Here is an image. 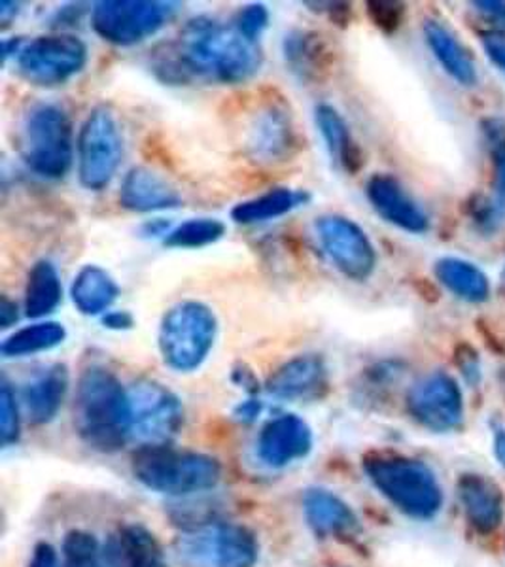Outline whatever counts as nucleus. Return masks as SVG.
I'll return each instance as SVG.
<instances>
[{"mask_svg":"<svg viewBox=\"0 0 505 567\" xmlns=\"http://www.w3.org/2000/svg\"><path fill=\"white\" fill-rule=\"evenodd\" d=\"M264 65L259 44L245 39L234 23L213 16L186 21L175 40L157 45L150 66L163 84L186 85L195 80L237 85L252 80Z\"/></svg>","mask_w":505,"mask_h":567,"instance_id":"f257e3e1","label":"nucleus"},{"mask_svg":"<svg viewBox=\"0 0 505 567\" xmlns=\"http://www.w3.org/2000/svg\"><path fill=\"white\" fill-rule=\"evenodd\" d=\"M74 425L80 439L93 451L109 454L131 441L130 390L103 365H91L80 374Z\"/></svg>","mask_w":505,"mask_h":567,"instance_id":"f03ea898","label":"nucleus"},{"mask_svg":"<svg viewBox=\"0 0 505 567\" xmlns=\"http://www.w3.org/2000/svg\"><path fill=\"white\" fill-rule=\"evenodd\" d=\"M18 150L34 175L45 181L65 178L74 162L71 117L59 104H33L21 120Z\"/></svg>","mask_w":505,"mask_h":567,"instance_id":"7ed1b4c3","label":"nucleus"},{"mask_svg":"<svg viewBox=\"0 0 505 567\" xmlns=\"http://www.w3.org/2000/svg\"><path fill=\"white\" fill-rule=\"evenodd\" d=\"M218 329V317L207 303L186 299L173 305L163 315L157 331L163 363L176 373H194L213 352Z\"/></svg>","mask_w":505,"mask_h":567,"instance_id":"20e7f679","label":"nucleus"},{"mask_svg":"<svg viewBox=\"0 0 505 567\" xmlns=\"http://www.w3.org/2000/svg\"><path fill=\"white\" fill-rule=\"evenodd\" d=\"M133 475L150 491L167 496H192L213 491L220 483L221 470L216 460L205 454L150 446L135 452Z\"/></svg>","mask_w":505,"mask_h":567,"instance_id":"39448f33","label":"nucleus"},{"mask_svg":"<svg viewBox=\"0 0 505 567\" xmlns=\"http://www.w3.org/2000/svg\"><path fill=\"white\" fill-rule=\"evenodd\" d=\"M363 470L395 509L421 520L440 513L443 505L440 483L422 462L400 456H370L363 462Z\"/></svg>","mask_w":505,"mask_h":567,"instance_id":"423d86ee","label":"nucleus"},{"mask_svg":"<svg viewBox=\"0 0 505 567\" xmlns=\"http://www.w3.org/2000/svg\"><path fill=\"white\" fill-rule=\"evenodd\" d=\"M175 556L182 567H254L258 542L239 524H205L176 539Z\"/></svg>","mask_w":505,"mask_h":567,"instance_id":"0eeeda50","label":"nucleus"},{"mask_svg":"<svg viewBox=\"0 0 505 567\" xmlns=\"http://www.w3.org/2000/svg\"><path fill=\"white\" fill-rule=\"evenodd\" d=\"M178 8L165 0H101L91 8V27L104 42L131 48L159 33Z\"/></svg>","mask_w":505,"mask_h":567,"instance_id":"6e6552de","label":"nucleus"},{"mask_svg":"<svg viewBox=\"0 0 505 567\" xmlns=\"http://www.w3.org/2000/svg\"><path fill=\"white\" fill-rule=\"evenodd\" d=\"M79 181L87 192H103L116 178L124 159V135L109 106H95L79 133Z\"/></svg>","mask_w":505,"mask_h":567,"instance_id":"1a4fd4ad","label":"nucleus"},{"mask_svg":"<svg viewBox=\"0 0 505 567\" xmlns=\"http://www.w3.org/2000/svg\"><path fill=\"white\" fill-rule=\"evenodd\" d=\"M16 63L29 84L58 87L84 71L87 45L76 34H44L25 42Z\"/></svg>","mask_w":505,"mask_h":567,"instance_id":"9d476101","label":"nucleus"},{"mask_svg":"<svg viewBox=\"0 0 505 567\" xmlns=\"http://www.w3.org/2000/svg\"><path fill=\"white\" fill-rule=\"evenodd\" d=\"M131 441L138 449L168 446L181 433L184 409L175 393L156 381H138L130 388Z\"/></svg>","mask_w":505,"mask_h":567,"instance_id":"9b49d317","label":"nucleus"},{"mask_svg":"<svg viewBox=\"0 0 505 567\" xmlns=\"http://www.w3.org/2000/svg\"><path fill=\"white\" fill-rule=\"evenodd\" d=\"M317 237L337 271L352 282H365L377 269V250L354 219L326 214L315 224Z\"/></svg>","mask_w":505,"mask_h":567,"instance_id":"f8f14e48","label":"nucleus"},{"mask_svg":"<svg viewBox=\"0 0 505 567\" xmlns=\"http://www.w3.org/2000/svg\"><path fill=\"white\" fill-rule=\"evenodd\" d=\"M411 416L432 432H451L464 416L461 386L443 371L422 377L408 393Z\"/></svg>","mask_w":505,"mask_h":567,"instance_id":"ddd939ff","label":"nucleus"},{"mask_svg":"<svg viewBox=\"0 0 505 567\" xmlns=\"http://www.w3.org/2000/svg\"><path fill=\"white\" fill-rule=\"evenodd\" d=\"M248 154L261 165L290 162L299 150V136L292 112L279 99L259 106L248 130Z\"/></svg>","mask_w":505,"mask_h":567,"instance_id":"4468645a","label":"nucleus"},{"mask_svg":"<svg viewBox=\"0 0 505 567\" xmlns=\"http://www.w3.org/2000/svg\"><path fill=\"white\" fill-rule=\"evenodd\" d=\"M365 195L373 210L390 226L411 235H422L430 229L426 210L395 176L384 173L371 176L365 184Z\"/></svg>","mask_w":505,"mask_h":567,"instance_id":"2eb2a0df","label":"nucleus"},{"mask_svg":"<svg viewBox=\"0 0 505 567\" xmlns=\"http://www.w3.org/2000/svg\"><path fill=\"white\" fill-rule=\"evenodd\" d=\"M481 130L493 165V192L473 203L472 218L481 233L491 235L505 224V122L486 117Z\"/></svg>","mask_w":505,"mask_h":567,"instance_id":"dca6fc26","label":"nucleus"},{"mask_svg":"<svg viewBox=\"0 0 505 567\" xmlns=\"http://www.w3.org/2000/svg\"><path fill=\"white\" fill-rule=\"evenodd\" d=\"M312 430L298 414H280L269 420L258 437V456L275 470L293 464L311 452Z\"/></svg>","mask_w":505,"mask_h":567,"instance_id":"f3484780","label":"nucleus"},{"mask_svg":"<svg viewBox=\"0 0 505 567\" xmlns=\"http://www.w3.org/2000/svg\"><path fill=\"white\" fill-rule=\"evenodd\" d=\"M266 390L275 400H315L328 390V365L318 354L296 355L269 377Z\"/></svg>","mask_w":505,"mask_h":567,"instance_id":"a211bd4d","label":"nucleus"},{"mask_svg":"<svg viewBox=\"0 0 505 567\" xmlns=\"http://www.w3.org/2000/svg\"><path fill=\"white\" fill-rule=\"evenodd\" d=\"M117 199L125 210L138 214L165 213L182 205L181 192L165 176L143 165L127 171Z\"/></svg>","mask_w":505,"mask_h":567,"instance_id":"6ab92c4d","label":"nucleus"},{"mask_svg":"<svg viewBox=\"0 0 505 567\" xmlns=\"http://www.w3.org/2000/svg\"><path fill=\"white\" fill-rule=\"evenodd\" d=\"M285 63L305 84H318L330 76L336 53L328 40L315 31H292L282 40Z\"/></svg>","mask_w":505,"mask_h":567,"instance_id":"aec40b11","label":"nucleus"},{"mask_svg":"<svg viewBox=\"0 0 505 567\" xmlns=\"http://www.w3.org/2000/svg\"><path fill=\"white\" fill-rule=\"evenodd\" d=\"M109 567H168L156 535L141 524H125L103 548Z\"/></svg>","mask_w":505,"mask_h":567,"instance_id":"412c9836","label":"nucleus"},{"mask_svg":"<svg viewBox=\"0 0 505 567\" xmlns=\"http://www.w3.org/2000/svg\"><path fill=\"white\" fill-rule=\"evenodd\" d=\"M69 392V369L55 363L34 374L21 392V403L33 424L42 425L58 416Z\"/></svg>","mask_w":505,"mask_h":567,"instance_id":"4be33fe9","label":"nucleus"},{"mask_svg":"<svg viewBox=\"0 0 505 567\" xmlns=\"http://www.w3.org/2000/svg\"><path fill=\"white\" fill-rule=\"evenodd\" d=\"M422 33L426 40L430 52L434 55L435 61L440 63L441 69L453 78L456 84L464 87H472L477 84V66L472 55L462 44L458 37L449 29L443 21L424 20L422 23Z\"/></svg>","mask_w":505,"mask_h":567,"instance_id":"5701e85b","label":"nucleus"},{"mask_svg":"<svg viewBox=\"0 0 505 567\" xmlns=\"http://www.w3.org/2000/svg\"><path fill=\"white\" fill-rule=\"evenodd\" d=\"M315 125L324 141L326 150L331 162L344 171L347 175L354 176L363 167V154L354 136L350 133L349 123L343 114L331 104H317L315 109Z\"/></svg>","mask_w":505,"mask_h":567,"instance_id":"b1692460","label":"nucleus"},{"mask_svg":"<svg viewBox=\"0 0 505 567\" xmlns=\"http://www.w3.org/2000/svg\"><path fill=\"white\" fill-rule=\"evenodd\" d=\"M120 297V286L99 265H84L71 284V299L80 315L104 317Z\"/></svg>","mask_w":505,"mask_h":567,"instance_id":"393cba45","label":"nucleus"},{"mask_svg":"<svg viewBox=\"0 0 505 567\" xmlns=\"http://www.w3.org/2000/svg\"><path fill=\"white\" fill-rule=\"evenodd\" d=\"M309 200H311V195L305 189L275 187L267 194L240 200L239 205L231 208V219L239 226H258V224H266L271 219L288 216L293 210L305 207Z\"/></svg>","mask_w":505,"mask_h":567,"instance_id":"a878e982","label":"nucleus"},{"mask_svg":"<svg viewBox=\"0 0 505 567\" xmlns=\"http://www.w3.org/2000/svg\"><path fill=\"white\" fill-rule=\"evenodd\" d=\"M307 523L322 537L350 535L358 528V518L349 505L331 492L315 488L303 497Z\"/></svg>","mask_w":505,"mask_h":567,"instance_id":"bb28decb","label":"nucleus"},{"mask_svg":"<svg viewBox=\"0 0 505 567\" xmlns=\"http://www.w3.org/2000/svg\"><path fill=\"white\" fill-rule=\"evenodd\" d=\"M434 275L445 290L466 303L480 305L491 297V280L467 259L445 256L434 265Z\"/></svg>","mask_w":505,"mask_h":567,"instance_id":"cd10ccee","label":"nucleus"},{"mask_svg":"<svg viewBox=\"0 0 505 567\" xmlns=\"http://www.w3.org/2000/svg\"><path fill=\"white\" fill-rule=\"evenodd\" d=\"M461 499L467 518L481 532H493L504 518V497L491 481L466 475L461 481Z\"/></svg>","mask_w":505,"mask_h":567,"instance_id":"c85d7f7f","label":"nucleus"},{"mask_svg":"<svg viewBox=\"0 0 505 567\" xmlns=\"http://www.w3.org/2000/svg\"><path fill=\"white\" fill-rule=\"evenodd\" d=\"M63 301V284L58 267L50 259H40L29 272L25 286V317L42 320L58 310Z\"/></svg>","mask_w":505,"mask_h":567,"instance_id":"c756f323","label":"nucleus"},{"mask_svg":"<svg viewBox=\"0 0 505 567\" xmlns=\"http://www.w3.org/2000/svg\"><path fill=\"white\" fill-rule=\"evenodd\" d=\"M66 341V329L63 323L44 320L33 326L18 329L2 341L0 352L4 358H27L58 349Z\"/></svg>","mask_w":505,"mask_h":567,"instance_id":"7c9ffc66","label":"nucleus"},{"mask_svg":"<svg viewBox=\"0 0 505 567\" xmlns=\"http://www.w3.org/2000/svg\"><path fill=\"white\" fill-rule=\"evenodd\" d=\"M227 227L218 218H192L182 221L181 226L173 227L163 245L176 250H199L205 246L216 245L224 239Z\"/></svg>","mask_w":505,"mask_h":567,"instance_id":"2f4dec72","label":"nucleus"},{"mask_svg":"<svg viewBox=\"0 0 505 567\" xmlns=\"http://www.w3.org/2000/svg\"><path fill=\"white\" fill-rule=\"evenodd\" d=\"M63 567H109L97 539L87 532L74 529L63 542Z\"/></svg>","mask_w":505,"mask_h":567,"instance_id":"473e14b6","label":"nucleus"},{"mask_svg":"<svg viewBox=\"0 0 505 567\" xmlns=\"http://www.w3.org/2000/svg\"><path fill=\"white\" fill-rule=\"evenodd\" d=\"M0 437L2 446L13 445L20 439V406L7 381H2L0 388Z\"/></svg>","mask_w":505,"mask_h":567,"instance_id":"72a5a7b5","label":"nucleus"},{"mask_svg":"<svg viewBox=\"0 0 505 567\" xmlns=\"http://www.w3.org/2000/svg\"><path fill=\"white\" fill-rule=\"evenodd\" d=\"M269 20H271V16H269L266 4H248V7L240 8L231 23L245 39L250 40L254 44H259V39L264 37L269 27Z\"/></svg>","mask_w":505,"mask_h":567,"instance_id":"f704fd0d","label":"nucleus"},{"mask_svg":"<svg viewBox=\"0 0 505 567\" xmlns=\"http://www.w3.org/2000/svg\"><path fill=\"white\" fill-rule=\"evenodd\" d=\"M371 23L382 33L394 34L402 27L405 7L394 0H370L365 4Z\"/></svg>","mask_w":505,"mask_h":567,"instance_id":"c9c22d12","label":"nucleus"},{"mask_svg":"<svg viewBox=\"0 0 505 567\" xmlns=\"http://www.w3.org/2000/svg\"><path fill=\"white\" fill-rule=\"evenodd\" d=\"M472 7L493 25L494 33H505V0H475Z\"/></svg>","mask_w":505,"mask_h":567,"instance_id":"e433bc0d","label":"nucleus"},{"mask_svg":"<svg viewBox=\"0 0 505 567\" xmlns=\"http://www.w3.org/2000/svg\"><path fill=\"white\" fill-rule=\"evenodd\" d=\"M481 42H483L486 58L491 59L499 71L505 72V33L491 31L481 37Z\"/></svg>","mask_w":505,"mask_h":567,"instance_id":"4c0bfd02","label":"nucleus"},{"mask_svg":"<svg viewBox=\"0 0 505 567\" xmlns=\"http://www.w3.org/2000/svg\"><path fill=\"white\" fill-rule=\"evenodd\" d=\"M456 363H458V368H461L462 374L466 377L467 382L480 381L481 365L475 350L470 349L467 344H462L458 352H456Z\"/></svg>","mask_w":505,"mask_h":567,"instance_id":"58836bf2","label":"nucleus"},{"mask_svg":"<svg viewBox=\"0 0 505 567\" xmlns=\"http://www.w3.org/2000/svg\"><path fill=\"white\" fill-rule=\"evenodd\" d=\"M101 323L111 331H130L135 328V317L130 310H109L104 317H101Z\"/></svg>","mask_w":505,"mask_h":567,"instance_id":"ea45409f","label":"nucleus"},{"mask_svg":"<svg viewBox=\"0 0 505 567\" xmlns=\"http://www.w3.org/2000/svg\"><path fill=\"white\" fill-rule=\"evenodd\" d=\"M29 567H63V564H59V556L55 553V548L48 543H40L33 550V558Z\"/></svg>","mask_w":505,"mask_h":567,"instance_id":"a19ab883","label":"nucleus"},{"mask_svg":"<svg viewBox=\"0 0 505 567\" xmlns=\"http://www.w3.org/2000/svg\"><path fill=\"white\" fill-rule=\"evenodd\" d=\"M328 20L337 27H347L352 18V7L347 2H326Z\"/></svg>","mask_w":505,"mask_h":567,"instance_id":"79ce46f5","label":"nucleus"},{"mask_svg":"<svg viewBox=\"0 0 505 567\" xmlns=\"http://www.w3.org/2000/svg\"><path fill=\"white\" fill-rule=\"evenodd\" d=\"M259 413H261V401L252 398V400L243 401L240 405L235 406L234 416L243 424H250L258 419Z\"/></svg>","mask_w":505,"mask_h":567,"instance_id":"37998d69","label":"nucleus"},{"mask_svg":"<svg viewBox=\"0 0 505 567\" xmlns=\"http://www.w3.org/2000/svg\"><path fill=\"white\" fill-rule=\"evenodd\" d=\"M234 381L239 384L240 388H245L247 392L256 393L259 390L258 381L254 377L252 369H248L245 363H239L234 369Z\"/></svg>","mask_w":505,"mask_h":567,"instance_id":"c03bdc74","label":"nucleus"},{"mask_svg":"<svg viewBox=\"0 0 505 567\" xmlns=\"http://www.w3.org/2000/svg\"><path fill=\"white\" fill-rule=\"evenodd\" d=\"M18 318H20L18 305L10 301L8 297H2V301H0V323H2V329L13 326V323L18 322Z\"/></svg>","mask_w":505,"mask_h":567,"instance_id":"a18cd8bd","label":"nucleus"},{"mask_svg":"<svg viewBox=\"0 0 505 567\" xmlns=\"http://www.w3.org/2000/svg\"><path fill=\"white\" fill-rule=\"evenodd\" d=\"M143 231L146 237H163L165 239L171 233V224L163 218L152 219V221L144 224Z\"/></svg>","mask_w":505,"mask_h":567,"instance_id":"49530a36","label":"nucleus"},{"mask_svg":"<svg viewBox=\"0 0 505 567\" xmlns=\"http://www.w3.org/2000/svg\"><path fill=\"white\" fill-rule=\"evenodd\" d=\"M18 13H20V4H18V2H8V0L0 2V20H2L4 25H10V21H12Z\"/></svg>","mask_w":505,"mask_h":567,"instance_id":"de8ad7c7","label":"nucleus"},{"mask_svg":"<svg viewBox=\"0 0 505 567\" xmlns=\"http://www.w3.org/2000/svg\"><path fill=\"white\" fill-rule=\"evenodd\" d=\"M494 451L498 456L499 464L505 465V430H498L494 437Z\"/></svg>","mask_w":505,"mask_h":567,"instance_id":"09e8293b","label":"nucleus"}]
</instances>
